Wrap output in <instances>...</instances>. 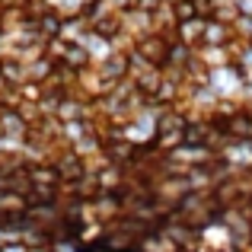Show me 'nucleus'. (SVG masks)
<instances>
[{"mask_svg":"<svg viewBox=\"0 0 252 252\" xmlns=\"http://www.w3.org/2000/svg\"><path fill=\"white\" fill-rule=\"evenodd\" d=\"M240 211H243V217H246V220L252 223V195L246 198V201H243V208H240Z\"/></svg>","mask_w":252,"mask_h":252,"instance_id":"obj_3","label":"nucleus"},{"mask_svg":"<svg viewBox=\"0 0 252 252\" xmlns=\"http://www.w3.org/2000/svg\"><path fill=\"white\" fill-rule=\"evenodd\" d=\"M169 13H172V23L176 26H189L198 19V10L191 0H176V3H169Z\"/></svg>","mask_w":252,"mask_h":252,"instance_id":"obj_2","label":"nucleus"},{"mask_svg":"<svg viewBox=\"0 0 252 252\" xmlns=\"http://www.w3.org/2000/svg\"><path fill=\"white\" fill-rule=\"evenodd\" d=\"M172 48H176V42H169V38L160 35V32H150V35H144V38L134 42V51H131V55L141 58L144 64H150V67L163 70V67H169Z\"/></svg>","mask_w":252,"mask_h":252,"instance_id":"obj_1","label":"nucleus"}]
</instances>
